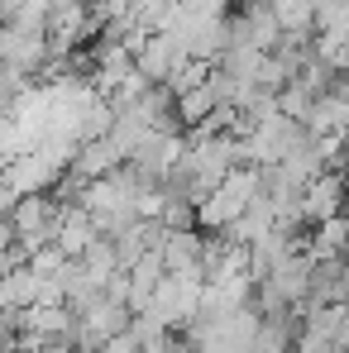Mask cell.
I'll use <instances>...</instances> for the list:
<instances>
[{
    "label": "cell",
    "mask_w": 349,
    "mask_h": 353,
    "mask_svg": "<svg viewBox=\"0 0 349 353\" xmlns=\"http://www.w3.org/2000/svg\"><path fill=\"white\" fill-rule=\"evenodd\" d=\"M254 201H258V168H234V172L206 196V205L196 210V220H201L206 230H230L239 215H249Z\"/></svg>",
    "instance_id": "cell-2"
},
{
    "label": "cell",
    "mask_w": 349,
    "mask_h": 353,
    "mask_svg": "<svg viewBox=\"0 0 349 353\" xmlns=\"http://www.w3.org/2000/svg\"><path fill=\"white\" fill-rule=\"evenodd\" d=\"M106 353H149V349L134 339V330H124L120 339H111V344H106Z\"/></svg>",
    "instance_id": "cell-9"
},
{
    "label": "cell",
    "mask_w": 349,
    "mask_h": 353,
    "mask_svg": "<svg viewBox=\"0 0 349 353\" xmlns=\"http://www.w3.org/2000/svg\"><path fill=\"white\" fill-rule=\"evenodd\" d=\"M187 62V53L173 43V34H149V43L139 48V77H149L153 86H168L173 81V72Z\"/></svg>",
    "instance_id": "cell-5"
},
{
    "label": "cell",
    "mask_w": 349,
    "mask_h": 353,
    "mask_svg": "<svg viewBox=\"0 0 349 353\" xmlns=\"http://www.w3.org/2000/svg\"><path fill=\"white\" fill-rule=\"evenodd\" d=\"M283 34H316V14H321V0H268Z\"/></svg>",
    "instance_id": "cell-8"
},
{
    "label": "cell",
    "mask_w": 349,
    "mask_h": 353,
    "mask_svg": "<svg viewBox=\"0 0 349 353\" xmlns=\"http://www.w3.org/2000/svg\"><path fill=\"white\" fill-rule=\"evenodd\" d=\"M306 253L321 263V258H345L349 253V215H330L321 220L316 230H306Z\"/></svg>",
    "instance_id": "cell-7"
},
{
    "label": "cell",
    "mask_w": 349,
    "mask_h": 353,
    "mask_svg": "<svg viewBox=\"0 0 349 353\" xmlns=\"http://www.w3.org/2000/svg\"><path fill=\"white\" fill-rule=\"evenodd\" d=\"M77 320H82V349H106L111 339H120V334L134 325V310L106 292L91 310H82Z\"/></svg>",
    "instance_id": "cell-3"
},
{
    "label": "cell",
    "mask_w": 349,
    "mask_h": 353,
    "mask_svg": "<svg viewBox=\"0 0 349 353\" xmlns=\"http://www.w3.org/2000/svg\"><path fill=\"white\" fill-rule=\"evenodd\" d=\"M5 220L19 230V239L29 243V253H39V248L58 243L62 220H67V205H62L53 191H39V196H24L19 205H10V210H5Z\"/></svg>",
    "instance_id": "cell-1"
},
{
    "label": "cell",
    "mask_w": 349,
    "mask_h": 353,
    "mask_svg": "<svg viewBox=\"0 0 349 353\" xmlns=\"http://www.w3.org/2000/svg\"><path fill=\"white\" fill-rule=\"evenodd\" d=\"M96 239H106V234L96 230L91 210H86V205H67V220H62V234H58L62 253H67V258H86V248H91Z\"/></svg>",
    "instance_id": "cell-6"
},
{
    "label": "cell",
    "mask_w": 349,
    "mask_h": 353,
    "mask_svg": "<svg viewBox=\"0 0 349 353\" xmlns=\"http://www.w3.org/2000/svg\"><path fill=\"white\" fill-rule=\"evenodd\" d=\"M345 201H349V176L345 172H321L306 186V196H301V225L316 230L321 220L345 215Z\"/></svg>",
    "instance_id": "cell-4"
}]
</instances>
